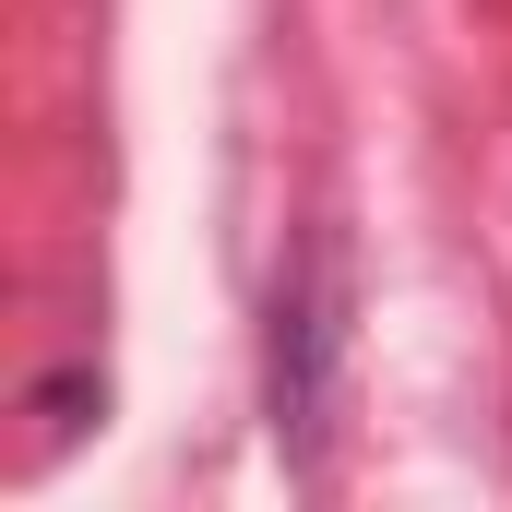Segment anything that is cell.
I'll list each match as a JSON object with an SVG mask.
<instances>
[{"instance_id": "obj_1", "label": "cell", "mask_w": 512, "mask_h": 512, "mask_svg": "<svg viewBox=\"0 0 512 512\" xmlns=\"http://www.w3.org/2000/svg\"><path fill=\"white\" fill-rule=\"evenodd\" d=\"M334 346H346V286H334V239H310V251L274 274V441H286V465L310 477L322 465V417H334Z\"/></svg>"}, {"instance_id": "obj_2", "label": "cell", "mask_w": 512, "mask_h": 512, "mask_svg": "<svg viewBox=\"0 0 512 512\" xmlns=\"http://www.w3.org/2000/svg\"><path fill=\"white\" fill-rule=\"evenodd\" d=\"M84 405H96V382H84V370H60V382H36V417H84Z\"/></svg>"}]
</instances>
